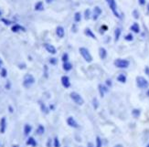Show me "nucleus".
Masks as SVG:
<instances>
[{
	"instance_id": "nucleus-30",
	"label": "nucleus",
	"mask_w": 149,
	"mask_h": 147,
	"mask_svg": "<svg viewBox=\"0 0 149 147\" xmlns=\"http://www.w3.org/2000/svg\"><path fill=\"white\" fill-rule=\"evenodd\" d=\"M133 115H134V117L137 118V117H139V115H140V111L139 110H134L133 111Z\"/></svg>"
},
{
	"instance_id": "nucleus-29",
	"label": "nucleus",
	"mask_w": 149,
	"mask_h": 147,
	"mask_svg": "<svg viewBox=\"0 0 149 147\" xmlns=\"http://www.w3.org/2000/svg\"><path fill=\"white\" fill-rule=\"evenodd\" d=\"M124 39H125V40H127V41H132L133 39H134V37H133L132 34H128V35L125 36Z\"/></svg>"
},
{
	"instance_id": "nucleus-17",
	"label": "nucleus",
	"mask_w": 149,
	"mask_h": 147,
	"mask_svg": "<svg viewBox=\"0 0 149 147\" xmlns=\"http://www.w3.org/2000/svg\"><path fill=\"white\" fill-rule=\"evenodd\" d=\"M84 33H85V35H86V36H88V37H92V39H96V37H95V35L93 34V33H92V31L90 29H85Z\"/></svg>"
},
{
	"instance_id": "nucleus-13",
	"label": "nucleus",
	"mask_w": 149,
	"mask_h": 147,
	"mask_svg": "<svg viewBox=\"0 0 149 147\" xmlns=\"http://www.w3.org/2000/svg\"><path fill=\"white\" fill-rule=\"evenodd\" d=\"M99 56H100V58L102 59H104L105 58H106L107 51L104 48H100V49H99Z\"/></svg>"
},
{
	"instance_id": "nucleus-42",
	"label": "nucleus",
	"mask_w": 149,
	"mask_h": 147,
	"mask_svg": "<svg viewBox=\"0 0 149 147\" xmlns=\"http://www.w3.org/2000/svg\"><path fill=\"white\" fill-rule=\"evenodd\" d=\"M114 147H123V145H122V144H116Z\"/></svg>"
},
{
	"instance_id": "nucleus-47",
	"label": "nucleus",
	"mask_w": 149,
	"mask_h": 147,
	"mask_svg": "<svg viewBox=\"0 0 149 147\" xmlns=\"http://www.w3.org/2000/svg\"><path fill=\"white\" fill-rule=\"evenodd\" d=\"M66 147H67V146H66Z\"/></svg>"
},
{
	"instance_id": "nucleus-44",
	"label": "nucleus",
	"mask_w": 149,
	"mask_h": 147,
	"mask_svg": "<svg viewBox=\"0 0 149 147\" xmlns=\"http://www.w3.org/2000/svg\"><path fill=\"white\" fill-rule=\"evenodd\" d=\"M88 147H93V146H92V144H91V143H89V144H88Z\"/></svg>"
},
{
	"instance_id": "nucleus-41",
	"label": "nucleus",
	"mask_w": 149,
	"mask_h": 147,
	"mask_svg": "<svg viewBox=\"0 0 149 147\" xmlns=\"http://www.w3.org/2000/svg\"><path fill=\"white\" fill-rule=\"evenodd\" d=\"M2 64H3V61H2V59H0V68L2 67Z\"/></svg>"
},
{
	"instance_id": "nucleus-34",
	"label": "nucleus",
	"mask_w": 149,
	"mask_h": 147,
	"mask_svg": "<svg viewBox=\"0 0 149 147\" xmlns=\"http://www.w3.org/2000/svg\"><path fill=\"white\" fill-rule=\"evenodd\" d=\"M133 14H134V18L137 19L138 17H139V14H138L137 10H134V12H133Z\"/></svg>"
},
{
	"instance_id": "nucleus-31",
	"label": "nucleus",
	"mask_w": 149,
	"mask_h": 147,
	"mask_svg": "<svg viewBox=\"0 0 149 147\" xmlns=\"http://www.w3.org/2000/svg\"><path fill=\"white\" fill-rule=\"evenodd\" d=\"M92 104H93V107H94V109L98 108V102H97V99L96 98H94L92 100Z\"/></svg>"
},
{
	"instance_id": "nucleus-20",
	"label": "nucleus",
	"mask_w": 149,
	"mask_h": 147,
	"mask_svg": "<svg viewBox=\"0 0 149 147\" xmlns=\"http://www.w3.org/2000/svg\"><path fill=\"white\" fill-rule=\"evenodd\" d=\"M117 80L121 83H125L126 82V77L124 74H120L118 77H117Z\"/></svg>"
},
{
	"instance_id": "nucleus-28",
	"label": "nucleus",
	"mask_w": 149,
	"mask_h": 147,
	"mask_svg": "<svg viewBox=\"0 0 149 147\" xmlns=\"http://www.w3.org/2000/svg\"><path fill=\"white\" fill-rule=\"evenodd\" d=\"M96 147H102V140L99 136L96 138Z\"/></svg>"
},
{
	"instance_id": "nucleus-11",
	"label": "nucleus",
	"mask_w": 149,
	"mask_h": 147,
	"mask_svg": "<svg viewBox=\"0 0 149 147\" xmlns=\"http://www.w3.org/2000/svg\"><path fill=\"white\" fill-rule=\"evenodd\" d=\"M6 127H7V120H6V118L4 117V118H2L1 121H0V132H1V134L5 132Z\"/></svg>"
},
{
	"instance_id": "nucleus-45",
	"label": "nucleus",
	"mask_w": 149,
	"mask_h": 147,
	"mask_svg": "<svg viewBox=\"0 0 149 147\" xmlns=\"http://www.w3.org/2000/svg\"><path fill=\"white\" fill-rule=\"evenodd\" d=\"M147 95H148V96H149V90H148V91H147Z\"/></svg>"
},
{
	"instance_id": "nucleus-21",
	"label": "nucleus",
	"mask_w": 149,
	"mask_h": 147,
	"mask_svg": "<svg viewBox=\"0 0 149 147\" xmlns=\"http://www.w3.org/2000/svg\"><path fill=\"white\" fill-rule=\"evenodd\" d=\"M43 8H44V7H43L42 2H38L35 5V9L37 11H41V10H43Z\"/></svg>"
},
{
	"instance_id": "nucleus-32",
	"label": "nucleus",
	"mask_w": 149,
	"mask_h": 147,
	"mask_svg": "<svg viewBox=\"0 0 149 147\" xmlns=\"http://www.w3.org/2000/svg\"><path fill=\"white\" fill-rule=\"evenodd\" d=\"M7 69H2V70H1V76L3 77V78L7 77Z\"/></svg>"
},
{
	"instance_id": "nucleus-38",
	"label": "nucleus",
	"mask_w": 149,
	"mask_h": 147,
	"mask_svg": "<svg viewBox=\"0 0 149 147\" xmlns=\"http://www.w3.org/2000/svg\"><path fill=\"white\" fill-rule=\"evenodd\" d=\"M139 4H140V5H145V4H146V0H139Z\"/></svg>"
},
{
	"instance_id": "nucleus-43",
	"label": "nucleus",
	"mask_w": 149,
	"mask_h": 147,
	"mask_svg": "<svg viewBox=\"0 0 149 147\" xmlns=\"http://www.w3.org/2000/svg\"><path fill=\"white\" fill-rule=\"evenodd\" d=\"M50 146V140H49V142H48V147Z\"/></svg>"
},
{
	"instance_id": "nucleus-26",
	"label": "nucleus",
	"mask_w": 149,
	"mask_h": 147,
	"mask_svg": "<svg viewBox=\"0 0 149 147\" xmlns=\"http://www.w3.org/2000/svg\"><path fill=\"white\" fill-rule=\"evenodd\" d=\"M84 16H85V19H89L91 17V10L90 9H86L84 12Z\"/></svg>"
},
{
	"instance_id": "nucleus-7",
	"label": "nucleus",
	"mask_w": 149,
	"mask_h": 147,
	"mask_svg": "<svg viewBox=\"0 0 149 147\" xmlns=\"http://www.w3.org/2000/svg\"><path fill=\"white\" fill-rule=\"evenodd\" d=\"M102 14V9H101L100 7H95L93 8V12H92V18L93 20H96L98 19V17H100V15Z\"/></svg>"
},
{
	"instance_id": "nucleus-1",
	"label": "nucleus",
	"mask_w": 149,
	"mask_h": 147,
	"mask_svg": "<svg viewBox=\"0 0 149 147\" xmlns=\"http://www.w3.org/2000/svg\"><path fill=\"white\" fill-rule=\"evenodd\" d=\"M79 50H80L81 55L82 56V58L87 61V62H92V55H91L90 51H89L86 48H80Z\"/></svg>"
},
{
	"instance_id": "nucleus-10",
	"label": "nucleus",
	"mask_w": 149,
	"mask_h": 147,
	"mask_svg": "<svg viewBox=\"0 0 149 147\" xmlns=\"http://www.w3.org/2000/svg\"><path fill=\"white\" fill-rule=\"evenodd\" d=\"M61 84L63 85V87L65 88H69L71 86V82H69V79L67 76H63L61 77Z\"/></svg>"
},
{
	"instance_id": "nucleus-24",
	"label": "nucleus",
	"mask_w": 149,
	"mask_h": 147,
	"mask_svg": "<svg viewBox=\"0 0 149 147\" xmlns=\"http://www.w3.org/2000/svg\"><path fill=\"white\" fill-rule=\"evenodd\" d=\"M81 13H80V12H76V13H75V16H74V20H75V22H80V21H81Z\"/></svg>"
},
{
	"instance_id": "nucleus-40",
	"label": "nucleus",
	"mask_w": 149,
	"mask_h": 147,
	"mask_svg": "<svg viewBox=\"0 0 149 147\" xmlns=\"http://www.w3.org/2000/svg\"><path fill=\"white\" fill-rule=\"evenodd\" d=\"M54 0H46V2L47 3H51V2H53Z\"/></svg>"
},
{
	"instance_id": "nucleus-27",
	"label": "nucleus",
	"mask_w": 149,
	"mask_h": 147,
	"mask_svg": "<svg viewBox=\"0 0 149 147\" xmlns=\"http://www.w3.org/2000/svg\"><path fill=\"white\" fill-rule=\"evenodd\" d=\"M53 144H54V147H59L60 146V144H59V139H58V137H55L54 138Z\"/></svg>"
},
{
	"instance_id": "nucleus-16",
	"label": "nucleus",
	"mask_w": 149,
	"mask_h": 147,
	"mask_svg": "<svg viewBox=\"0 0 149 147\" xmlns=\"http://www.w3.org/2000/svg\"><path fill=\"white\" fill-rule=\"evenodd\" d=\"M99 91H100L101 97H103L104 96V93L106 92V91H108V89L105 86H103V85H99Z\"/></svg>"
},
{
	"instance_id": "nucleus-36",
	"label": "nucleus",
	"mask_w": 149,
	"mask_h": 147,
	"mask_svg": "<svg viewBox=\"0 0 149 147\" xmlns=\"http://www.w3.org/2000/svg\"><path fill=\"white\" fill-rule=\"evenodd\" d=\"M49 61H50L51 64H56V63H57V59H53V58H52V59H50V60H49Z\"/></svg>"
},
{
	"instance_id": "nucleus-5",
	"label": "nucleus",
	"mask_w": 149,
	"mask_h": 147,
	"mask_svg": "<svg viewBox=\"0 0 149 147\" xmlns=\"http://www.w3.org/2000/svg\"><path fill=\"white\" fill-rule=\"evenodd\" d=\"M136 85H137V87L140 89H146L148 87V81L146 80L144 77L138 76L137 78H136Z\"/></svg>"
},
{
	"instance_id": "nucleus-9",
	"label": "nucleus",
	"mask_w": 149,
	"mask_h": 147,
	"mask_svg": "<svg viewBox=\"0 0 149 147\" xmlns=\"http://www.w3.org/2000/svg\"><path fill=\"white\" fill-rule=\"evenodd\" d=\"M67 124H68L71 127H73V128H78L79 127L78 124H77V122L74 120L73 117H69V118L67 119Z\"/></svg>"
},
{
	"instance_id": "nucleus-35",
	"label": "nucleus",
	"mask_w": 149,
	"mask_h": 147,
	"mask_svg": "<svg viewBox=\"0 0 149 147\" xmlns=\"http://www.w3.org/2000/svg\"><path fill=\"white\" fill-rule=\"evenodd\" d=\"M2 21H3V22H5L6 25H10V24H11L10 21L7 20V19H5V18H2Z\"/></svg>"
},
{
	"instance_id": "nucleus-15",
	"label": "nucleus",
	"mask_w": 149,
	"mask_h": 147,
	"mask_svg": "<svg viewBox=\"0 0 149 147\" xmlns=\"http://www.w3.org/2000/svg\"><path fill=\"white\" fill-rule=\"evenodd\" d=\"M121 33H122V30H121V29H119V27H117V29L114 30V39H115V41L119 40Z\"/></svg>"
},
{
	"instance_id": "nucleus-14",
	"label": "nucleus",
	"mask_w": 149,
	"mask_h": 147,
	"mask_svg": "<svg viewBox=\"0 0 149 147\" xmlns=\"http://www.w3.org/2000/svg\"><path fill=\"white\" fill-rule=\"evenodd\" d=\"M131 30L134 31V33H139L140 32V27H139L137 23H134L131 26Z\"/></svg>"
},
{
	"instance_id": "nucleus-37",
	"label": "nucleus",
	"mask_w": 149,
	"mask_h": 147,
	"mask_svg": "<svg viewBox=\"0 0 149 147\" xmlns=\"http://www.w3.org/2000/svg\"><path fill=\"white\" fill-rule=\"evenodd\" d=\"M145 72H146V74L147 75V76H149V67L146 66V69H145Z\"/></svg>"
},
{
	"instance_id": "nucleus-22",
	"label": "nucleus",
	"mask_w": 149,
	"mask_h": 147,
	"mask_svg": "<svg viewBox=\"0 0 149 147\" xmlns=\"http://www.w3.org/2000/svg\"><path fill=\"white\" fill-rule=\"evenodd\" d=\"M71 68H72V66H71V64L69 62H64L63 63V69L66 71H69L71 70Z\"/></svg>"
},
{
	"instance_id": "nucleus-23",
	"label": "nucleus",
	"mask_w": 149,
	"mask_h": 147,
	"mask_svg": "<svg viewBox=\"0 0 149 147\" xmlns=\"http://www.w3.org/2000/svg\"><path fill=\"white\" fill-rule=\"evenodd\" d=\"M27 145L36 146V145H37V143H36V141L34 140V138L30 137V138H29V140L27 141Z\"/></svg>"
},
{
	"instance_id": "nucleus-3",
	"label": "nucleus",
	"mask_w": 149,
	"mask_h": 147,
	"mask_svg": "<svg viewBox=\"0 0 149 147\" xmlns=\"http://www.w3.org/2000/svg\"><path fill=\"white\" fill-rule=\"evenodd\" d=\"M129 61L127 59H117L114 61V65L115 67L119 69H126L129 67Z\"/></svg>"
},
{
	"instance_id": "nucleus-8",
	"label": "nucleus",
	"mask_w": 149,
	"mask_h": 147,
	"mask_svg": "<svg viewBox=\"0 0 149 147\" xmlns=\"http://www.w3.org/2000/svg\"><path fill=\"white\" fill-rule=\"evenodd\" d=\"M44 47H45L46 50L49 53H50V54H56L57 50H56V49H55V47L53 45H51V44H45Z\"/></svg>"
},
{
	"instance_id": "nucleus-6",
	"label": "nucleus",
	"mask_w": 149,
	"mask_h": 147,
	"mask_svg": "<svg viewBox=\"0 0 149 147\" xmlns=\"http://www.w3.org/2000/svg\"><path fill=\"white\" fill-rule=\"evenodd\" d=\"M69 96H71V98L72 99V101L75 103H76V104L82 105L83 102H83V99L81 98V96L80 94H79V93L74 92V91H73V92L71 93V95H69Z\"/></svg>"
},
{
	"instance_id": "nucleus-25",
	"label": "nucleus",
	"mask_w": 149,
	"mask_h": 147,
	"mask_svg": "<svg viewBox=\"0 0 149 147\" xmlns=\"http://www.w3.org/2000/svg\"><path fill=\"white\" fill-rule=\"evenodd\" d=\"M45 132V129L44 127L42 126V125H39V127H38V130H37V134H43Z\"/></svg>"
},
{
	"instance_id": "nucleus-39",
	"label": "nucleus",
	"mask_w": 149,
	"mask_h": 147,
	"mask_svg": "<svg viewBox=\"0 0 149 147\" xmlns=\"http://www.w3.org/2000/svg\"><path fill=\"white\" fill-rule=\"evenodd\" d=\"M107 81V84H108L109 85V86H111V85H112V82H111V80H110V79H108V80H106Z\"/></svg>"
},
{
	"instance_id": "nucleus-46",
	"label": "nucleus",
	"mask_w": 149,
	"mask_h": 147,
	"mask_svg": "<svg viewBox=\"0 0 149 147\" xmlns=\"http://www.w3.org/2000/svg\"><path fill=\"white\" fill-rule=\"evenodd\" d=\"M146 147H149V144H148V145H147V146H146Z\"/></svg>"
},
{
	"instance_id": "nucleus-12",
	"label": "nucleus",
	"mask_w": 149,
	"mask_h": 147,
	"mask_svg": "<svg viewBox=\"0 0 149 147\" xmlns=\"http://www.w3.org/2000/svg\"><path fill=\"white\" fill-rule=\"evenodd\" d=\"M56 34L59 37H63L65 35V31H64V29H63L62 27H58L56 29Z\"/></svg>"
},
{
	"instance_id": "nucleus-33",
	"label": "nucleus",
	"mask_w": 149,
	"mask_h": 147,
	"mask_svg": "<svg viewBox=\"0 0 149 147\" xmlns=\"http://www.w3.org/2000/svg\"><path fill=\"white\" fill-rule=\"evenodd\" d=\"M68 59H69L68 54H63V56H62V61L63 62H68Z\"/></svg>"
},
{
	"instance_id": "nucleus-4",
	"label": "nucleus",
	"mask_w": 149,
	"mask_h": 147,
	"mask_svg": "<svg viewBox=\"0 0 149 147\" xmlns=\"http://www.w3.org/2000/svg\"><path fill=\"white\" fill-rule=\"evenodd\" d=\"M106 2L109 5V7H110L111 10L114 13V15L116 17L120 18L121 16H120V14L118 13V11H117V6H116V3H115V0H106Z\"/></svg>"
},
{
	"instance_id": "nucleus-19",
	"label": "nucleus",
	"mask_w": 149,
	"mask_h": 147,
	"mask_svg": "<svg viewBox=\"0 0 149 147\" xmlns=\"http://www.w3.org/2000/svg\"><path fill=\"white\" fill-rule=\"evenodd\" d=\"M31 130H32V127H31L29 124H26L25 127H24V134H25V135L29 134V132H31Z\"/></svg>"
},
{
	"instance_id": "nucleus-2",
	"label": "nucleus",
	"mask_w": 149,
	"mask_h": 147,
	"mask_svg": "<svg viewBox=\"0 0 149 147\" xmlns=\"http://www.w3.org/2000/svg\"><path fill=\"white\" fill-rule=\"evenodd\" d=\"M35 82V79L34 77L32 76L31 74H27L25 75V77H24V80H23V85L24 87H26V88H29V87H30L31 85H33Z\"/></svg>"
},
{
	"instance_id": "nucleus-18",
	"label": "nucleus",
	"mask_w": 149,
	"mask_h": 147,
	"mask_svg": "<svg viewBox=\"0 0 149 147\" xmlns=\"http://www.w3.org/2000/svg\"><path fill=\"white\" fill-rule=\"evenodd\" d=\"M11 30L13 31V32H17V31H19V30H23L24 31V30H25V29L21 27V26H19V25H14L13 27H12Z\"/></svg>"
}]
</instances>
